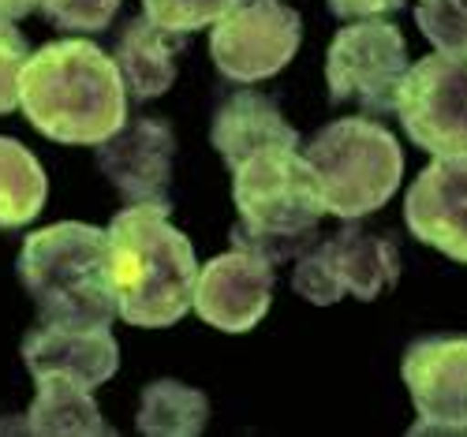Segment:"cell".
<instances>
[{
	"label": "cell",
	"instance_id": "cell-1",
	"mask_svg": "<svg viewBox=\"0 0 467 437\" xmlns=\"http://www.w3.org/2000/svg\"><path fill=\"white\" fill-rule=\"evenodd\" d=\"M19 109L53 142L101 146L128 124V87L109 53L71 37L26 60L19 75Z\"/></svg>",
	"mask_w": 467,
	"mask_h": 437
},
{
	"label": "cell",
	"instance_id": "cell-2",
	"mask_svg": "<svg viewBox=\"0 0 467 437\" xmlns=\"http://www.w3.org/2000/svg\"><path fill=\"white\" fill-rule=\"evenodd\" d=\"M109 235V288L116 314L139 329L176 326L194 303L191 240L161 206H128L105 228Z\"/></svg>",
	"mask_w": 467,
	"mask_h": 437
},
{
	"label": "cell",
	"instance_id": "cell-3",
	"mask_svg": "<svg viewBox=\"0 0 467 437\" xmlns=\"http://www.w3.org/2000/svg\"><path fill=\"white\" fill-rule=\"evenodd\" d=\"M232 198L240 210V221L232 224V247L281 265L318 244L326 203L299 150L274 146L247 157L232 169Z\"/></svg>",
	"mask_w": 467,
	"mask_h": 437
},
{
	"label": "cell",
	"instance_id": "cell-4",
	"mask_svg": "<svg viewBox=\"0 0 467 437\" xmlns=\"http://www.w3.org/2000/svg\"><path fill=\"white\" fill-rule=\"evenodd\" d=\"M19 281L37 303L42 326L109 329L116 299L109 288L105 228L60 221L30 232L19 255Z\"/></svg>",
	"mask_w": 467,
	"mask_h": 437
},
{
	"label": "cell",
	"instance_id": "cell-5",
	"mask_svg": "<svg viewBox=\"0 0 467 437\" xmlns=\"http://www.w3.org/2000/svg\"><path fill=\"white\" fill-rule=\"evenodd\" d=\"M318 180L326 213L356 221L381 210L397 194L404 176V153L378 120L348 116L322 128L303 150Z\"/></svg>",
	"mask_w": 467,
	"mask_h": 437
},
{
	"label": "cell",
	"instance_id": "cell-6",
	"mask_svg": "<svg viewBox=\"0 0 467 437\" xmlns=\"http://www.w3.org/2000/svg\"><path fill=\"white\" fill-rule=\"evenodd\" d=\"M408 68V46L393 23L356 19L337 30L326 57L329 101H356L359 109L385 116L397 109Z\"/></svg>",
	"mask_w": 467,
	"mask_h": 437
},
{
	"label": "cell",
	"instance_id": "cell-7",
	"mask_svg": "<svg viewBox=\"0 0 467 437\" xmlns=\"http://www.w3.org/2000/svg\"><path fill=\"white\" fill-rule=\"evenodd\" d=\"M400 281L397 247L370 232L344 228L329 240L315 244L296 262L292 288L315 307H329L340 296H356L363 303L393 292Z\"/></svg>",
	"mask_w": 467,
	"mask_h": 437
},
{
	"label": "cell",
	"instance_id": "cell-8",
	"mask_svg": "<svg viewBox=\"0 0 467 437\" xmlns=\"http://www.w3.org/2000/svg\"><path fill=\"white\" fill-rule=\"evenodd\" d=\"M397 112L415 146L434 157H467V60L422 57L404 75Z\"/></svg>",
	"mask_w": 467,
	"mask_h": 437
},
{
	"label": "cell",
	"instance_id": "cell-9",
	"mask_svg": "<svg viewBox=\"0 0 467 437\" xmlns=\"http://www.w3.org/2000/svg\"><path fill=\"white\" fill-rule=\"evenodd\" d=\"M299 37L303 23L285 0H240L224 19L213 23L210 53L221 75L236 83H258L288 68Z\"/></svg>",
	"mask_w": 467,
	"mask_h": 437
},
{
	"label": "cell",
	"instance_id": "cell-10",
	"mask_svg": "<svg viewBox=\"0 0 467 437\" xmlns=\"http://www.w3.org/2000/svg\"><path fill=\"white\" fill-rule=\"evenodd\" d=\"M400 370L419 411L411 433H467V337H419Z\"/></svg>",
	"mask_w": 467,
	"mask_h": 437
},
{
	"label": "cell",
	"instance_id": "cell-11",
	"mask_svg": "<svg viewBox=\"0 0 467 437\" xmlns=\"http://www.w3.org/2000/svg\"><path fill=\"white\" fill-rule=\"evenodd\" d=\"M176 161V135L161 116H139L98 146V169L124 194L128 206L172 210L169 183Z\"/></svg>",
	"mask_w": 467,
	"mask_h": 437
},
{
	"label": "cell",
	"instance_id": "cell-12",
	"mask_svg": "<svg viewBox=\"0 0 467 437\" xmlns=\"http://www.w3.org/2000/svg\"><path fill=\"white\" fill-rule=\"evenodd\" d=\"M274 281L277 273L265 258L232 247L228 255H217L199 269L191 307L206 326L221 333H247L265 317L269 299H274Z\"/></svg>",
	"mask_w": 467,
	"mask_h": 437
},
{
	"label": "cell",
	"instance_id": "cell-13",
	"mask_svg": "<svg viewBox=\"0 0 467 437\" xmlns=\"http://www.w3.org/2000/svg\"><path fill=\"white\" fill-rule=\"evenodd\" d=\"M415 240L467 262V157H434L404 198Z\"/></svg>",
	"mask_w": 467,
	"mask_h": 437
},
{
	"label": "cell",
	"instance_id": "cell-14",
	"mask_svg": "<svg viewBox=\"0 0 467 437\" xmlns=\"http://www.w3.org/2000/svg\"><path fill=\"white\" fill-rule=\"evenodd\" d=\"M23 363L37 378H71L83 389L105 385L120 367V348L109 329H67L42 326L23 340Z\"/></svg>",
	"mask_w": 467,
	"mask_h": 437
},
{
	"label": "cell",
	"instance_id": "cell-15",
	"mask_svg": "<svg viewBox=\"0 0 467 437\" xmlns=\"http://www.w3.org/2000/svg\"><path fill=\"white\" fill-rule=\"evenodd\" d=\"M210 139H213V150L221 153V161L228 169H236L247 161V157H254L262 150H274V146L299 150V135H296V128H288L281 109L269 98L251 94V90L232 94L217 109Z\"/></svg>",
	"mask_w": 467,
	"mask_h": 437
},
{
	"label": "cell",
	"instance_id": "cell-16",
	"mask_svg": "<svg viewBox=\"0 0 467 437\" xmlns=\"http://www.w3.org/2000/svg\"><path fill=\"white\" fill-rule=\"evenodd\" d=\"M187 34H172L161 30L158 23H150L146 16L131 19L116 42V68L124 75V87L139 98H161L172 83H176V53L183 49Z\"/></svg>",
	"mask_w": 467,
	"mask_h": 437
},
{
	"label": "cell",
	"instance_id": "cell-17",
	"mask_svg": "<svg viewBox=\"0 0 467 437\" xmlns=\"http://www.w3.org/2000/svg\"><path fill=\"white\" fill-rule=\"evenodd\" d=\"M26 430L37 437H57V433H79V437H101L112 433L94 404L90 389H83L71 378H37V396L26 411Z\"/></svg>",
	"mask_w": 467,
	"mask_h": 437
},
{
	"label": "cell",
	"instance_id": "cell-18",
	"mask_svg": "<svg viewBox=\"0 0 467 437\" xmlns=\"http://www.w3.org/2000/svg\"><path fill=\"white\" fill-rule=\"evenodd\" d=\"M210 419V401L206 392L191 389L183 381H153L142 389V404H139V433L150 437H194L202 433Z\"/></svg>",
	"mask_w": 467,
	"mask_h": 437
},
{
	"label": "cell",
	"instance_id": "cell-19",
	"mask_svg": "<svg viewBox=\"0 0 467 437\" xmlns=\"http://www.w3.org/2000/svg\"><path fill=\"white\" fill-rule=\"evenodd\" d=\"M46 194L49 180L37 157L16 139H0V228L34 221L46 206Z\"/></svg>",
	"mask_w": 467,
	"mask_h": 437
},
{
	"label": "cell",
	"instance_id": "cell-20",
	"mask_svg": "<svg viewBox=\"0 0 467 437\" xmlns=\"http://www.w3.org/2000/svg\"><path fill=\"white\" fill-rule=\"evenodd\" d=\"M415 23L438 53L467 60V0H419Z\"/></svg>",
	"mask_w": 467,
	"mask_h": 437
},
{
	"label": "cell",
	"instance_id": "cell-21",
	"mask_svg": "<svg viewBox=\"0 0 467 437\" xmlns=\"http://www.w3.org/2000/svg\"><path fill=\"white\" fill-rule=\"evenodd\" d=\"M240 0H142V16L172 34H194L224 19Z\"/></svg>",
	"mask_w": 467,
	"mask_h": 437
},
{
	"label": "cell",
	"instance_id": "cell-22",
	"mask_svg": "<svg viewBox=\"0 0 467 437\" xmlns=\"http://www.w3.org/2000/svg\"><path fill=\"white\" fill-rule=\"evenodd\" d=\"M120 5L124 0H37V12L60 30L98 34L116 19Z\"/></svg>",
	"mask_w": 467,
	"mask_h": 437
},
{
	"label": "cell",
	"instance_id": "cell-23",
	"mask_svg": "<svg viewBox=\"0 0 467 437\" xmlns=\"http://www.w3.org/2000/svg\"><path fill=\"white\" fill-rule=\"evenodd\" d=\"M26 42L16 23L0 19V116L19 109V75L26 68Z\"/></svg>",
	"mask_w": 467,
	"mask_h": 437
},
{
	"label": "cell",
	"instance_id": "cell-24",
	"mask_svg": "<svg viewBox=\"0 0 467 437\" xmlns=\"http://www.w3.org/2000/svg\"><path fill=\"white\" fill-rule=\"evenodd\" d=\"M408 0H329V12L337 19H374L385 12H400Z\"/></svg>",
	"mask_w": 467,
	"mask_h": 437
},
{
	"label": "cell",
	"instance_id": "cell-25",
	"mask_svg": "<svg viewBox=\"0 0 467 437\" xmlns=\"http://www.w3.org/2000/svg\"><path fill=\"white\" fill-rule=\"evenodd\" d=\"M34 8H37V0H0V19L16 23V19H23L26 12H34Z\"/></svg>",
	"mask_w": 467,
	"mask_h": 437
}]
</instances>
